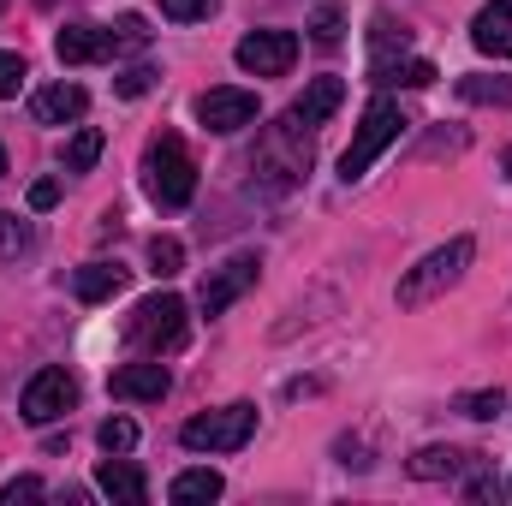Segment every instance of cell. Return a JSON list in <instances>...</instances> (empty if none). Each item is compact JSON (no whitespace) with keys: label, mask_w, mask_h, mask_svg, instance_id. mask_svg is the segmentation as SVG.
<instances>
[{"label":"cell","mask_w":512,"mask_h":506,"mask_svg":"<svg viewBox=\"0 0 512 506\" xmlns=\"http://www.w3.org/2000/svg\"><path fill=\"white\" fill-rule=\"evenodd\" d=\"M233 60L256 72V78H280V72H292V60H298V36L292 30H251L239 48H233Z\"/></svg>","instance_id":"52a82bcc"},{"label":"cell","mask_w":512,"mask_h":506,"mask_svg":"<svg viewBox=\"0 0 512 506\" xmlns=\"http://www.w3.org/2000/svg\"><path fill=\"white\" fill-rule=\"evenodd\" d=\"M256 435V405H221V411H203L179 429V441L191 453H239Z\"/></svg>","instance_id":"8992f818"},{"label":"cell","mask_w":512,"mask_h":506,"mask_svg":"<svg viewBox=\"0 0 512 506\" xmlns=\"http://www.w3.org/2000/svg\"><path fill=\"white\" fill-rule=\"evenodd\" d=\"M126 340L137 352H173L179 340H185V298L179 292H155V298H143L137 310H131L126 322Z\"/></svg>","instance_id":"277c9868"},{"label":"cell","mask_w":512,"mask_h":506,"mask_svg":"<svg viewBox=\"0 0 512 506\" xmlns=\"http://www.w3.org/2000/svg\"><path fill=\"white\" fill-rule=\"evenodd\" d=\"M30 245H36L30 221H18V215H0V262H18Z\"/></svg>","instance_id":"d4e9b609"},{"label":"cell","mask_w":512,"mask_h":506,"mask_svg":"<svg viewBox=\"0 0 512 506\" xmlns=\"http://www.w3.org/2000/svg\"><path fill=\"white\" fill-rule=\"evenodd\" d=\"M197 120L209 131H221V137L227 131H245V126H256V96L251 90H233V84L227 90H209V96H197Z\"/></svg>","instance_id":"30bf717a"},{"label":"cell","mask_w":512,"mask_h":506,"mask_svg":"<svg viewBox=\"0 0 512 506\" xmlns=\"http://www.w3.org/2000/svg\"><path fill=\"white\" fill-rule=\"evenodd\" d=\"M465 471H477V453H465V447H423V453H411V477L417 483H441V477H465Z\"/></svg>","instance_id":"9a60e30c"},{"label":"cell","mask_w":512,"mask_h":506,"mask_svg":"<svg viewBox=\"0 0 512 506\" xmlns=\"http://www.w3.org/2000/svg\"><path fill=\"white\" fill-rule=\"evenodd\" d=\"M209 12H215V0H161V18H173V24H197Z\"/></svg>","instance_id":"f546056e"},{"label":"cell","mask_w":512,"mask_h":506,"mask_svg":"<svg viewBox=\"0 0 512 506\" xmlns=\"http://www.w3.org/2000/svg\"><path fill=\"white\" fill-rule=\"evenodd\" d=\"M143 42H149L143 18H120V24H114V48H143Z\"/></svg>","instance_id":"d6a6232c"},{"label":"cell","mask_w":512,"mask_h":506,"mask_svg":"<svg viewBox=\"0 0 512 506\" xmlns=\"http://www.w3.org/2000/svg\"><path fill=\"white\" fill-rule=\"evenodd\" d=\"M48 489H42V477H12L6 489H0V506H18V501H42Z\"/></svg>","instance_id":"1f68e13d"},{"label":"cell","mask_w":512,"mask_h":506,"mask_svg":"<svg viewBox=\"0 0 512 506\" xmlns=\"http://www.w3.org/2000/svg\"><path fill=\"white\" fill-rule=\"evenodd\" d=\"M340 102H346V84H340V78H316V84H310V90L292 102V114H298L304 126H322V120H328Z\"/></svg>","instance_id":"ac0fdd59"},{"label":"cell","mask_w":512,"mask_h":506,"mask_svg":"<svg viewBox=\"0 0 512 506\" xmlns=\"http://www.w3.org/2000/svg\"><path fill=\"white\" fill-rule=\"evenodd\" d=\"M370 42H376V60H387L393 48H405V42H411V30H405V24L393 30V18H387V12H376V24H370Z\"/></svg>","instance_id":"4316f807"},{"label":"cell","mask_w":512,"mask_h":506,"mask_svg":"<svg viewBox=\"0 0 512 506\" xmlns=\"http://www.w3.org/2000/svg\"><path fill=\"white\" fill-rule=\"evenodd\" d=\"M179 268H185V245H179L173 233H155V239H149V274H155V280H173Z\"/></svg>","instance_id":"7402d4cb"},{"label":"cell","mask_w":512,"mask_h":506,"mask_svg":"<svg viewBox=\"0 0 512 506\" xmlns=\"http://www.w3.org/2000/svg\"><path fill=\"white\" fill-rule=\"evenodd\" d=\"M370 78H376V84H405V90H423V84H435L441 72H435V60H376V66H370Z\"/></svg>","instance_id":"ffe728a7"},{"label":"cell","mask_w":512,"mask_h":506,"mask_svg":"<svg viewBox=\"0 0 512 506\" xmlns=\"http://www.w3.org/2000/svg\"><path fill=\"white\" fill-rule=\"evenodd\" d=\"M471 42H477V54H489V60H512V0H489V6L471 18Z\"/></svg>","instance_id":"4fadbf2b"},{"label":"cell","mask_w":512,"mask_h":506,"mask_svg":"<svg viewBox=\"0 0 512 506\" xmlns=\"http://www.w3.org/2000/svg\"><path fill=\"white\" fill-rule=\"evenodd\" d=\"M36 6H54V0H36Z\"/></svg>","instance_id":"8d00e7d4"},{"label":"cell","mask_w":512,"mask_h":506,"mask_svg":"<svg viewBox=\"0 0 512 506\" xmlns=\"http://www.w3.org/2000/svg\"><path fill=\"white\" fill-rule=\"evenodd\" d=\"M54 54H60V66H90V60H114L120 48H114V30H102V24H66L54 36Z\"/></svg>","instance_id":"8fae6325"},{"label":"cell","mask_w":512,"mask_h":506,"mask_svg":"<svg viewBox=\"0 0 512 506\" xmlns=\"http://www.w3.org/2000/svg\"><path fill=\"white\" fill-rule=\"evenodd\" d=\"M72 399H78V381L66 376V370H36V376L24 381L18 411H24V423H54V417L72 411Z\"/></svg>","instance_id":"ba28073f"},{"label":"cell","mask_w":512,"mask_h":506,"mask_svg":"<svg viewBox=\"0 0 512 506\" xmlns=\"http://www.w3.org/2000/svg\"><path fill=\"white\" fill-rule=\"evenodd\" d=\"M310 36H316L322 48H334V42L346 36V12H340V6H322V12H316V24H310Z\"/></svg>","instance_id":"83f0119b"},{"label":"cell","mask_w":512,"mask_h":506,"mask_svg":"<svg viewBox=\"0 0 512 506\" xmlns=\"http://www.w3.org/2000/svg\"><path fill=\"white\" fill-rule=\"evenodd\" d=\"M465 495H471V501H495L501 489H495V477H483V471H477V477L465 483Z\"/></svg>","instance_id":"e575fe53"},{"label":"cell","mask_w":512,"mask_h":506,"mask_svg":"<svg viewBox=\"0 0 512 506\" xmlns=\"http://www.w3.org/2000/svg\"><path fill=\"white\" fill-rule=\"evenodd\" d=\"M126 286V268L120 262H84L78 274H72V292L84 298V304H102V298H114Z\"/></svg>","instance_id":"e0dca14e"},{"label":"cell","mask_w":512,"mask_h":506,"mask_svg":"<svg viewBox=\"0 0 512 506\" xmlns=\"http://www.w3.org/2000/svg\"><path fill=\"white\" fill-rule=\"evenodd\" d=\"M399 131H405V114H399V102L376 96V102L364 108V120H358V137H352V149L340 155V179H346V185H352V179H364V173H370V161L382 155L387 143H399Z\"/></svg>","instance_id":"5b68a950"},{"label":"cell","mask_w":512,"mask_h":506,"mask_svg":"<svg viewBox=\"0 0 512 506\" xmlns=\"http://www.w3.org/2000/svg\"><path fill=\"white\" fill-rule=\"evenodd\" d=\"M459 96H465V102H477V108H512V78L471 72V78H459Z\"/></svg>","instance_id":"44dd1931"},{"label":"cell","mask_w":512,"mask_h":506,"mask_svg":"<svg viewBox=\"0 0 512 506\" xmlns=\"http://www.w3.org/2000/svg\"><path fill=\"white\" fill-rule=\"evenodd\" d=\"M18 90H24V60H18V54H6V48H0V102H12V96H18Z\"/></svg>","instance_id":"4dcf8cb0"},{"label":"cell","mask_w":512,"mask_h":506,"mask_svg":"<svg viewBox=\"0 0 512 506\" xmlns=\"http://www.w3.org/2000/svg\"><path fill=\"white\" fill-rule=\"evenodd\" d=\"M471 256H477V239H447L441 251H429L405 280H399V310H417V304H429V298H441L447 286H459L465 280V268H471Z\"/></svg>","instance_id":"3957f363"},{"label":"cell","mask_w":512,"mask_h":506,"mask_svg":"<svg viewBox=\"0 0 512 506\" xmlns=\"http://www.w3.org/2000/svg\"><path fill=\"white\" fill-rule=\"evenodd\" d=\"M251 173L262 191H292L304 173H310V126L298 120V114H286V120H274V126H262L256 137V155H251Z\"/></svg>","instance_id":"6da1fadb"},{"label":"cell","mask_w":512,"mask_h":506,"mask_svg":"<svg viewBox=\"0 0 512 506\" xmlns=\"http://www.w3.org/2000/svg\"><path fill=\"white\" fill-rule=\"evenodd\" d=\"M453 411H459V417H477V423H489V417H501V411H507V393H501V387L459 393V399H453Z\"/></svg>","instance_id":"603a6c76"},{"label":"cell","mask_w":512,"mask_h":506,"mask_svg":"<svg viewBox=\"0 0 512 506\" xmlns=\"http://www.w3.org/2000/svg\"><path fill=\"white\" fill-rule=\"evenodd\" d=\"M256 268H262L256 256H233V262H221V268L203 280V298H197V304H203V316H221L233 298H245V292L256 286Z\"/></svg>","instance_id":"9c48e42d"},{"label":"cell","mask_w":512,"mask_h":506,"mask_svg":"<svg viewBox=\"0 0 512 506\" xmlns=\"http://www.w3.org/2000/svg\"><path fill=\"white\" fill-rule=\"evenodd\" d=\"M54 203H60V179H36V185H30V209L42 215V209H54Z\"/></svg>","instance_id":"836d02e7"},{"label":"cell","mask_w":512,"mask_h":506,"mask_svg":"<svg viewBox=\"0 0 512 506\" xmlns=\"http://www.w3.org/2000/svg\"><path fill=\"white\" fill-rule=\"evenodd\" d=\"M114 399H131V405H149V399H167V370L161 364H126L114 370Z\"/></svg>","instance_id":"2e32d148"},{"label":"cell","mask_w":512,"mask_h":506,"mask_svg":"<svg viewBox=\"0 0 512 506\" xmlns=\"http://www.w3.org/2000/svg\"><path fill=\"white\" fill-rule=\"evenodd\" d=\"M84 108H90V96L78 84H42L30 96V120L36 126H72V120H84Z\"/></svg>","instance_id":"7c38bea8"},{"label":"cell","mask_w":512,"mask_h":506,"mask_svg":"<svg viewBox=\"0 0 512 506\" xmlns=\"http://www.w3.org/2000/svg\"><path fill=\"white\" fill-rule=\"evenodd\" d=\"M96 161H102V131L84 126L72 143H66V173H90Z\"/></svg>","instance_id":"cb8c5ba5"},{"label":"cell","mask_w":512,"mask_h":506,"mask_svg":"<svg viewBox=\"0 0 512 506\" xmlns=\"http://www.w3.org/2000/svg\"><path fill=\"white\" fill-rule=\"evenodd\" d=\"M221 471H179L173 483H167V501L173 506H197V501H221Z\"/></svg>","instance_id":"d6986e66"},{"label":"cell","mask_w":512,"mask_h":506,"mask_svg":"<svg viewBox=\"0 0 512 506\" xmlns=\"http://www.w3.org/2000/svg\"><path fill=\"white\" fill-rule=\"evenodd\" d=\"M96 441H102V453H131V447H137V423H131V417H108V423L96 429Z\"/></svg>","instance_id":"484cf974"},{"label":"cell","mask_w":512,"mask_h":506,"mask_svg":"<svg viewBox=\"0 0 512 506\" xmlns=\"http://www.w3.org/2000/svg\"><path fill=\"white\" fill-rule=\"evenodd\" d=\"M114 90H120V96H149V90H155V66H126V72H120V78H114Z\"/></svg>","instance_id":"f1b7e54d"},{"label":"cell","mask_w":512,"mask_h":506,"mask_svg":"<svg viewBox=\"0 0 512 506\" xmlns=\"http://www.w3.org/2000/svg\"><path fill=\"white\" fill-rule=\"evenodd\" d=\"M0 173H6V149H0Z\"/></svg>","instance_id":"d590c367"},{"label":"cell","mask_w":512,"mask_h":506,"mask_svg":"<svg viewBox=\"0 0 512 506\" xmlns=\"http://www.w3.org/2000/svg\"><path fill=\"white\" fill-rule=\"evenodd\" d=\"M143 191H149L161 209H185V203L197 197V161L185 155V143H179L173 131L149 137V149H143Z\"/></svg>","instance_id":"7a4b0ae2"},{"label":"cell","mask_w":512,"mask_h":506,"mask_svg":"<svg viewBox=\"0 0 512 506\" xmlns=\"http://www.w3.org/2000/svg\"><path fill=\"white\" fill-rule=\"evenodd\" d=\"M96 489H102L108 501H120V506H143V501H149L143 471H137V465H126L120 453H108V459L96 465Z\"/></svg>","instance_id":"5bb4252c"}]
</instances>
